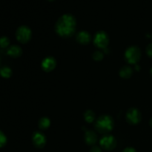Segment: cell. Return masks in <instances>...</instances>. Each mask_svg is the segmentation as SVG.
<instances>
[{"mask_svg": "<svg viewBox=\"0 0 152 152\" xmlns=\"http://www.w3.org/2000/svg\"><path fill=\"white\" fill-rule=\"evenodd\" d=\"M123 152H137V151L132 147H127L123 150Z\"/></svg>", "mask_w": 152, "mask_h": 152, "instance_id": "7402d4cb", "label": "cell"}, {"mask_svg": "<svg viewBox=\"0 0 152 152\" xmlns=\"http://www.w3.org/2000/svg\"><path fill=\"white\" fill-rule=\"evenodd\" d=\"M7 143V137L5 134L0 130V148L4 147Z\"/></svg>", "mask_w": 152, "mask_h": 152, "instance_id": "ac0fdd59", "label": "cell"}, {"mask_svg": "<svg viewBox=\"0 0 152 152\" xmlns=\"http://www.w3.org/2000/svg\"><path fill=\"white\" fill-rule=\"evenodd\" d=\"M12 70L7 66H3L0 68V76L3 78L8 79L11 77Z\"/></svg>", "mask_w": 152, "mask_h": 152, "instance_id": "9a60e30c", "label": "cell"}, {"mask_svg": "<svg viewBox=\"0 0 152 152\" xmlns=\"http://www.w3.org/2000/svg\"><path fill=\"white\" fill-rule=\"evenodd\" d=\"M141 58L140 49L137 46H131L125 52V59L131 65H137Z\"/></svg>", "mask_w": 152, "mask_h": 152, "instance_id": "3957f363", "label": "cell"}, {"mask_svg": "<svg viewBox=\"0 0 152 152\" xmlns=\"http://www.w3.org/2000/svg\"><path fill=\"white\" fill-rule=\"evenodd\" d=\"M10 45V39L7 37H1L0 38V47L1 48H6Z\"/></svg>", "mask_w": 152, "mask_h": 152, "instance_id": "e0dca14e", "label": "cell"}, {"mask_svg": "<svg viewBox=\"0 0 152 152\" xmlns=\"http://www.w3.org/2000/svg\"><path fill=\"white\" fill-rule=\"evenodd\" d=\"M91 39V36L86 31H80L77 35V41L80 44H88L90 42Z\"/></svg>", "mask_w": 152, "mask_h": 152, "instance_id": "30bf717a", "label": "cell"}, {"mask_svg": "<svg viewBox=\"0 0 152 152\" xmlns=\"http://www.w3.org/2000/svg\"><path fill=\"white\" fill-rule=\"evenodd\" d=\"M104 54L102 52L97 50V51H95L93 53V59L96 61H100L103 59Z\"/></svg>", "mask_w": 152, "mask_h": 152, "instance_id": "d6986e66", "label": "cell"}, {"mask_svg": "<svg viewBox=\"0 0 152 152\" xmlns=\"http://www.w3.org/2000/svg\"><path fill=\"white\" fill-rule=\"evenodd\" d=\"M0 65H1V58H0Z\"/></svg>", "mask_w": 152, "mask_h": 152, "instance_id": "4316f807", "label": "cell"}, {"mask_svg": "<svg viewBox=\"0 0 152 152\" xmlns=\"http://www.w3.org/2000/svg\"><path fill=\"white\" fill-rule=\"evenodd\" d=\"M140 68L139 65H135V69H136L137 71H140Z\"/></svg>", "mask_w": 152, "mask_h": 152, "instance_id": "603a6c76", "label": "cell"}, {"mask_svg": "<svg viewBox=\"0 0 152 152\" xmlns=\"http://www.w3.org/2000/svg\"><path fill=\"white\" fill-rule=\"evenodd\" d=\"M133 74V68L129 65H125L120 70V76L122 78L129 79Z\"/></svg>", "mask_w": 152, "mask_h": 152, "instance_id": "4fadbf2b", "label": "cell"}, {"mask_svg": "<svg viewBox=\"0 0 152 152\" xmlns=\"http://www.w3.org/2000/svg\"><path fill=\"white\" fill-rule=\"evenodd\" d=\"M7 53L10 57L18 58L22 54V49L21 48L20 46L17 45H13L8 48Z\"/></svg>", "mask_w": 152, "mask_h": 152, "instance_id": "7c38bea8", "label": "cell"}, {"mask_svg": "<svg viewBox=\"0 0 152 152\" xmlns=\"http://www.w3.org/2000/svg\"><path fill=\"white\" fill-rule=\"evenodd\" d=\"M109 42V37L106 32L103 31H99L96 33L94 38V44L97 48L105 49L108 47Z\"/></svg>", "mask_w": 152, "mask_h": 152, "instance_id": "5b68a950", "label": "cell"}, {"mask_svg": "<svg viewBox=\"0 0 152 152\" xmlns=\"http://www.w3.org/2000/svg\"><path fill=\"white\" fill-rule=\"evenodd\" d=\"M95 128L100 134H108L114 128V120L109 115H102L96 120Z\"/></svg>", "mask_w": 152, "mask_h": 152, "instance_id": "7a4b0ae2", "label": "cell"}, {"mask_svg": "<svg viewBox=\"0 0 152 152\" xmlns=\"http://www.w3.org/2000/svg\"><path fill=\"white\" fill-rule=\"evenodd\" d=\"M32 142L37 148H42L46 144V137L42 132H35L33 134Z\"/></svg>", "mask_w": 152, "mask_h": 152, "instance_id": "ba28073f", "label": "cell"}, {"mask_svg": "<svg viewBox=\"0 0 152 152\" xmlns=\"http://www.w3.org/2000/svg\"><path fill=\"white\" fill-rule=\"evenodd\" d=\"M32 32L29 27L26 25H21L16 29V38L19 42L27 43L31 38Z\"/></svg>", "mask_w": 152, "mask_h": 152, "instance_id": "277c9868", "label": "cell"}, {"mask_svg": "<svg viewBox=\"0 0 152 152\" xmlns=\"http://www.w3.org/2000/svg\"><path fill=\"white\" fill-rule=\"evenodd\" d=\"M85 141L88 145H94L97 141V135L94 131H86L85 134Z\"/></svg>", "mask_w": 152, "mask_h": 152, "instance_id": "8fae6325", "label": "cell"}, {"mask_svg": "<svg viewBox=\"0 0 152 152\" xmlns=\"http://www.w3.org/2000/svg\"><path fill=\"white\" fill-rule=\"evenodd\" d=\"M149 124H150V126L152 128V117L151 118V120H150V122H149Z\"/></svg>", "mask_w": 152, "mask_h": 152, "instance_id": "cb8c5ba5", "label": "cell"}, {"mask_svg": "<svg viewBox=\"0 0 152 152\" xmlns=\"http://www.w3.org/2000/svg\"><path fill=\"white\" fill-rule=\"evenodd\" d=\"M146 53L149 57L152 58V43H150L146 47Z\"/></svg>", "mask_w": 152, "mask_h": 152, "instance_id": "ffe728a7", "label": "cell"}, {"mask_svg": "<svg viewBox=\"0 0 152 152\" xmlns=\"http://www.w3.org/2000/svg\"><path fill=\"white\" fill-rule=\"evenodd\" d=\"M151 37H152V35H151Z\"/></svg>", "mask_w": 152, "mask_h": 152, "instance_id": "83f0119b", "label": "cell"}, {"mask_svg": "<svg viewBox=\"0 0 152 152\" xmlns=\"http://www.w3.org/2000/svg\"><path fill=\"white\" fill-rule=\"evenodd\" d=\"M150 73H151V76H152V68H151V70H150Z\"/></svg>", "mask_w": 152, "mask_h": 152, "instance_id": "d4e9b609", "label": "cell"}, {"mask_svg": "<svg viewBox=\"0 0 152 152\" xmlns=\"http://www.w3.org/2000/svg\"><path fill=\"white\" fill-rule=\"evenodd\" d=\"M84 118L87 123H91L94 121L95 120V114L93 111L91 110H87L84 113Z\"/></svg>", "mask_w": 152, "mask_h": 152, "instance_id": "2e32d148", "label": "cell"}, {"mask_svg": "<svg viewBox=\"0 0 152 152\" xmlns=\"http://www.w3.org/2000/svg\"><path fill=\"white\" fill-rule=\"evenodd\" d=\"M100 146L106 151H111L117 146V140L111 135H105L102 137L99 141Z\"/></svg>", "mask_w": 152, "mask_h": 152, "instance_id": "52a82bcc", "label": "cell"}, {"mask_svg": "<svg viewBox=\"0 0 152 152\" xmlns=\"http://www.w3.org/2000/svg\"><path fill=\"white\" fill-rule=\"evenodd\" d=\"M42 68L46 72H50L53 71L56 65V61L53 56L45 57L42 62Z\"/></svg>", "mask_w": 152, "mask_h": 152, "instance_id": "9c48e42d", "label": "cell"}, {"mask_svg": "<svg viewBox=\"0 0 152 152\" xmlns=\"http://www.w3.org/2000/svg\"><path fill=\"white\" fill-rule=\"evenodd\" d=\"M50 121L49 120L48 117H42L39 120V123H38V126L39 128L42 130H45L47 129L50 126Z\"/></svg>", "mask_w": 152, "mask_h": 152, "instance_id": "5bb4252c", "label": "cell"}, {"mask_svg": "<svg viewBox=\"0 0 152 152\" xmlns=\"http://www.w3.org/2000/svg\"><path fill=\"white\" fill-rule=\"evenodd\" d=\"M126 118L129 124L137 125L141 121L142 115H141L140 111L137 108H131L126 112Z\"/></svg>", "mask_w": 152, "mask_h": 152, "instance_id": "8992f818", "label": "cell"}, {"mask_svg": "<svg viewBox=\"0 0 152 152\" xmlns=\"http://www.w3.org/2000/svg\"><path fill=\"white\" fill-rule=\"evenodd\" d=\"M90 152H102V149H101L99 146L94 145V146H92V148H91Z\"/></svg>", "mask_w": 152, "mask_h": 152, "instance_id": "44dd1931", "label": "cell"}, {"mask_svg": "<svg viewBox=\"0 0 152 152\" xmlns=\"http://www.w3.org/2000/svg\"><path fill=\"white\" fill-rule=\"evenodd\" d=\"M47 1H54V0H47Z\"/></svg>", "mask_w": 152, "mask_h": 152, "instance_id": "484cf974", "label": "cell"}, {"mask_svg": "<svg viewBox=\"0 0 152 152\" xmlns=\"http://www.w3.org/2000/svg\"><path fill=\"white\" fill-rule=\"evenodd\" d=\"M77 20L71 13H65L61 16L55 24L56 34L62 37L68 38L75 33Z\"/></svg>", "mask_w": 152, "mask_h": 152, "instance_id": "6da1fadb", "label": "cell"}]
</instances>
